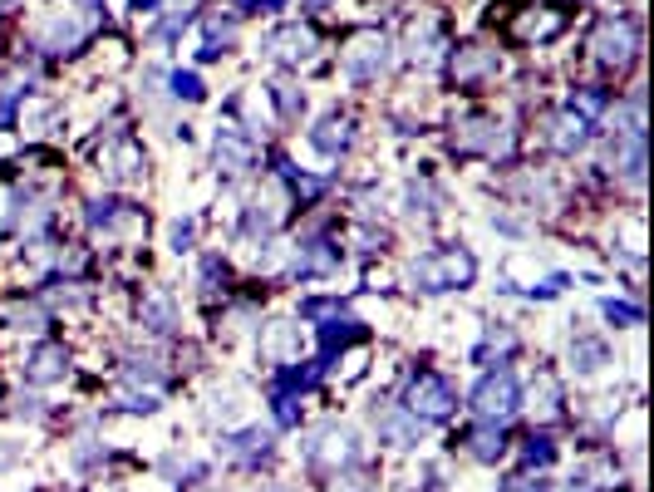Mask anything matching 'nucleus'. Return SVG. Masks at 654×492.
I'll return each mask as SVG.
<instances>
[{
	"label": "nucleus",
	"mask_w": 654,
	"mask_h": 492,
	"mask_svg": "<svg viewBox=\"0 0 654 492\" xmlns=\"http://www.w3.org/2000/svg\"><path fill=\"white\" fill-rule=\"evenodd\" d=\"M99 25H104L99 0H55L45 10V20L35 25V45L45 55H74Z\"/></svg>",
	"instance_id": "nucleus-1"
},
{
	"label": "nucleus",
	"mask_w": 654,
	"mask_h": 492,
	"mask_svg": "<svg viewBox=\"0 0 654 492\" xmlns=\"http://www.w3.org/2000/svg\"><path fill=\"white\" fill-rule=\"evenodd\" d=\"M473 276H477V261L473 251H463V246H443V251H428V256L414 261L418 291H463V286H473Z\"/></svg>",
	"instance_id": "nucleus-2"
},
{
	"label": "nucleus",
	"mask_w": 654,
	"mask_h": 492,
	"mask_svg": "<svg viewBox=\"0 0 654 492\" xmlns=\"http://www.w3.org/2000/svg\"><path fill=\"white\" fill-rule=\"evenodd\" d=\"M404 409H409L414 419H423V424H443V419L458 409V394H453V384H448L443 374H433V369H418L414 379H409Z\"/></svg>",
	"instance_id": "nucleus-3"
},
{
	"label": "nucleus",
	"mask_w": 654,
	"mask_h": 492,
	"mask_svg": "<svg viewBox=\"0 0 654 492\" xmlns=\"http://www.w3.org/2000/svg\"><path fill=\"white\" fill-rule=\"evenodd\" d=\"M635 50H640V30H635V20H625V15H605V20L595 25L591 60L600 64V69H625V64L635 60Z\"/></svg>",
	"instance_id": "nucleus-4"
},
{
	"label": "nucleus",
	"mask_w": 654,
	"mask_h": 492,
	"mask_svg": "<svg viewBox=\"0 0 654 492\" xmlns=\"http://www.w3.org/2000/svg\"><path fill=\"white\" fill-rule=\"evenodd\" d=\"M517 409H522V384H517L512 369H492V374L477 379V389H473V414L477 419L502 424V419H512Z\"/></svg>",
	"instance_id": "nucleus-5"
},
{
	"label": "nucleus",
	"mask_w": 654,
	"mask_h": 492,
	"mask_svg": "<svg viewBox=\"0 0 654 492\" xmlns=\"http://www.w3.org/2000/svg\"><path fill=\"white\" fill-rule=\"evenodd\" d=\"M458 153H482V158H507L512 153V128L502 119H463L453 128Z\"/></svg>",
	"instance_id": "nucleus-6"
},
{
	"label": "nucleus",
	"mask_w": 654,
	"mask_h": 492,
	"mask_svg": "<svg viewBox=\"0 0 654 492\" xmlns=\"http://www.w3.org/2000/svg\"><path fill=\"white\" fill-rule=\"evenodd\" d=\"M389 69V40L379 35V30H359L355 40H350V50H345V74L355 79V84H369V79H379Z\"/></svg>",
	"instance_id": "nucleus-7"
},
{
	"label": "nucleus",
	"mask_w": 654,
	"mask_h": 492,
	"mask_svg": "<svg viewBox=\"0 0 654 492\" xmlns=\"http://www.w3.org/2000/svg\"><path fill=\"white\" fill-rule=\"evenodd\" d=\"M266 55L271 60H281V64H310L315 55H320V35L310 30V25H281V30H271L266 35Z\"/></svg>",
	"instance_id": "nucleus-8"
},
{
	"label": "nucleus",
	"mask_w": 654,
	"mask_h": 492,
	"mask_svg": "<svg viewBox=\"0 0 654 492\" xmlns=\"http://www.w3.org/2000/svg\"><path fill=\"white\" fill-rule=\"evenodd\" d=\"M453 79L463 84V89H482L487 79H497V69H502V55L497 50H487V45H463V50H453Z\"/></svg>",
	"instance_id": "nucleus-9"
},
{
	"label": "nucleus",
	"mask_w": 654,
	"mask_h": 492,
	"mask_svg": "<svg viewBox=\"0 0 654 492\" xmlns=\"http://www.w3.org/2000/svg\"><path fill=\"white\" fill-rule=\"evenodd\" d=\"M566 30V10H556V5H527L517 20H512V40H551V35H561Z\"/></svg>",
	"instance_id": "nucleus-10"
},
{
	"label": "nucleus",
	"mask_w": 654,
	"mask_h": 492,
	"mask_svg": "<svg viewBox=\"0 0 654 492\" xmlns=\"http://www.w3.org/2000/svg\"><path fill=\"white\" fill-rule=\"evenodd\" d=\"M305 458L315 468H335V463H350L355 458V433L350 429H325L315 433V443H305Z\"/></svg>",
	"instance_id": "nucleus-11"
},
{
	"label": "nucleus",
	"mask_w": 654,
	"mask_h": 492,
	"mask_svg": "<svg viewBox=\"0 0 654 492\" xmlns=\"http://www.w3.org/2000/svg\"><path fill=\"white\" fill-rule=\"evenodd\" d=\"M281 217H286V192L276 183H266V192H261V197L251 202V212H246V232H251V237H256V232L271 237V232L281 227Z\"/></svg>",
	"instance_id": "nucleus-12"
},
{
	"label": "nucleus",
	"mask_w": 654,
	"mask_h": 492,
	"mask_svg": "<svg viewBox=\"0 0 654 492\" xmlns=\"http://www.w3.org/2000/svg\"><path fill=\"white\" fill-rule=\"evenodd\" d=\"M546 143H551L556 153H581V148L591 143V123L566 109V114H556V119L546 123Z\"/></svg>",
	"instance_id": "nucleus-13"
},
{
	"label": "nucleus",
	"mask_w": 654,
	"mask_h": 492,
	"mask_svg": "<svg viewBox=\"0 0 654 492\" xmlns=\"http://www.w3.org/2000/svg\"><path fill=\"white\" fill-rule=\"evenodd\" d=\"M69 374V355H64V345H35L30 350V360H25V379L30 384H55V379H64Z\"/></svg>",
	"instance_id": "nucleus-14"
},
{
	"label": "nucleus",
	"mask_w": 654,
	"mask_h": 492,
	"mask_svg": "<svg viewBox=\"0 0 654 492\" xmlns=\"http://www.w3.org/2000/svg\"><path fill=\"white\" fill-rule=\"evenodd\" d=\"M340 266V251L335 242H325V237H315V242H305L296 251V276H325V271H335Z\"/></svg>",
	"instance_id": "nucleus-15"
},
{
	"label": "nucleus",
	"mask_w": 654,
	"mask_h": 492,
	"mask_svg": "<svg viewBox=\"0 0 654 492\" xmlns=\"http://www.w3.org/2000/svg\"><path fill=\"white\" fill-rule=\"evenodd\" d=\"M350 119H325L320 128H310V148L320 153V158H340L345 148H350Z\"/></svg>",
	"instance_id": "nucleus-16"
},
{
	"label": "nucleus",
	"mask_w": 654,
	"mask_h": 492,
	"mask_svg": "<svg viewBox=\"0 0 654 492\" xmlns=\"http://www.w3.org/2000/svg\"><path fill=\"white\" fill-rule=\"evenodd\" d=\"M222 453H227V458H237V463H256V458H266V453H271V429L232 433V438H222Z\"/></svg>",
	"instance_id": "nucleus-17"
},
{
	"label": "nucleus",
	"mask_w": 654,
	"mask_h": 492,
	"mask_svg": "<svg viewBox=\"0 0 654 492\" xmlns=\"http://www.w3.org/2000/svg\"><path fill=\"white\" fill-rule=\"evenodd\" d=\"M468 453H473L477 463H497V458L507 453V433H502V424L482 419V429L468 433Z\"/></svg>",
	"instance_id": "nucleus-18"
},
{
	"label": "nucleus",
	"mask_w": 654,
	"mask_h": 492,
	"mask_svg": "<svg viewBox=\"0 0 654 492\" xmlns=\"http://www.w3.org/2000/svg\"><path fill=\"white\" fill-rule=\"evenodd\" d=\"M251 163V138H241L237 128H222L217 133V168L222 173H241Z\"/></svg>",
	"instance_id": "nucleus-19"
},
{
	"label": "nucleus",
	"mask_w": 654,
	"mask_h": 492,
	"mask_svg": "<svg viewBox=\"0 0 654 492\" xmlns=\"http://www.w3.org/2000/svg\"><path fill=\"white\" fill-rule=\"evenodd\" d=\"M364 340V325L359 320H330V325H320V350H325V360H335V350H345V345H355Z\"/></svg>",
	"instance_id": "nucleus-20"
},
{
	"label": "nucleus",
	"mask_w": 654,
	"mask_h": 492,
	"mask_svg": "<svg viewBox=\"0 0 654 492\" xmlns=\"http://www.w3.org/2000/svg\"><path fill=\"white\" fill-rule=\"evenodd\" d=\"M5 325L40 335V330L50 325V315H45V306H40V301H10V306H5Z\"/></svg>",
	"instance_id": "nucleus-21"
},
{
	"label": "nucleus",
	"mask_w": 654,
	"mask_h": 492,
	"mask_svg": "<svg viewBox=\"0 0 654 492\" xmlns=\"http://www.w3.org/2000/svg\"><path fill=\"white\" fill-rule=\"evenodd\" d=\"M109 173H114V178H133V173H143V153H138L133 138H114V148H109Z\"/></svg>",
	"instance_id": "nucleus-22"
},
{
	"label": "nucleus",
	"mask_w": 654,
	"mask_h": 492,
	"mask_svg": "<svg viewBox=\"0 0 654 492\" xmlns=\"http://www.w3.org/2000/svg\"><path fill=\"white\" fill-rule=\"evenodd\" d=\"M379 433L389 438V443H399V448H409V443H418V433H423V419H404V414H384L379 419Z\"/></svg>",
	"instance_id": "nucleus-23"
},
{
	"label": "nucleus",
	"mask_w": 654,
	"mask_h": 492,
	"mask_svg": "<svg viewBox=\"0 0 654 492\" xmlns=\"http://www.w3.org/2000/svg\"><path fill=\"white\" fill-rule=\"evenodd\" d=\"M512 350H517V335H512V330H497V325H492V330L482 335V345L473 350V360H477V365H487L492 355H512Z\"/></svg>",
	"instance_id": "nucleus-24"
},
{
	"label": "nucleus",
	"mask_w": 654,
	"mask_h": 492,
	"mask_svg": "<svg viewBox=\"0 0 654 492\" xmlns=\"http://www.w3.org/2000/svg\"><path fill=\"white\" fill-rule=\"evenodd\" d=\"M605 104H610V94H605V89H576V94H571V114H581L586 123L600 119V114H605Z\"/></svg>",
	"instance_id": "nucleus-25"
},
{
	"label": "nucleus",
	"mask_w": 654,
	"mask_h": 492,
	"mask_svg": "<svg viewBox=\"0 0 654 492\" xmlns=\"http://www.w3.org/2000/svg\"><path fill=\"white\" fill-rule=\"evenodd\" d=\"M30 89V79H20V74H10V79H0V128H10L15 119V104H20V94Z\"/></svg>",
	"instance_id": "nucleus-26"
},
{
	"label": "nucleus",
	"mask_w": 654,
	"mask_h": 492,
	"mask_svg": "<svg viewBox=\"0 0 654 492\" xmlns=\"http://www.w3.org/2000/svg\"><path fill=\"white\" fill-rule=\"evenodd\" d=\"M271 99H276L281 119H300L305 114V94H300L296 84H271Z\"/></svg>",
	"instance_id": "nucleus-27"
},
{
	"label": "nucleus",
	"mask_w": 654,
	"mask_h": 492,
	"mask_svg": "<svg viewBox=\"0 0 654 492\" xmlns=\"http://www.w3.org/2000/svg\"><path fill=\"white\" fill-rule=\"evenodd\" d=\"M571 360H576L581 374H595V369L605 365V345H600V340H581V345L571 350Z\"/></svg>",
	"instance_id": "nucleus-28"
},
{
	"label": "nucleus",
	"mask_w": 654,
	"mask_h": 492,
	"mask_svg": "<svg viewBox=\"0 0 654 492\" xmlns=\"http://www.w3.org/2000/svg\"><path fill=\"white\" fill-rule=\"evenodd\" d=\"M168 84H173V94H178V99H187V104H197V99L207 94V89H202V79H197L192 69H178V74H173Z\"/></svg>",
	"instance_id": "nucleus-29"
},
{
	"label": "nucleus",
	"mask_w": 654,
	"mask_h": 492,
	"mask_svg": "<svg viewBox=\"0 0 654 492\" xmlns=\"http://www.w3.org/2000/svg\"><path fill=\"white\" fill-rule=\"evenodd\" d=\"M522 458H527L532 468H546V463L556 458V448H551V438H541V433H532V438H527V448H522Z\"/></svg>",
	"instance_id": "nucleus-30"
},
{
	"label": "nucleus",
	"mask_w": 654,
	"mask_h": 492,
	"mask_svg": "<svg viewBox=\"0 0 654 492\" xmlns=\"http://www.w3.org/2000/svg\"><path fill=\"white\" fill-rule=\"evenodd\" d=\"M271 355H276V360H291V355H296V335H291V325H281V330L271 335Z\"/></svg>",
	"instance_id": "nucleus-31"
},
{
	"label": "nucleus",
	"mask_w": 654,
	"mask_h": 492,
	"mask_svg": "<svg viewBox=\"0 0 654 492\" xmlns=\"http://www.w3.org/2000/svg\"><path fill=\"white\" fill-rule=\"evenodd\" d=\"M605 315H610V320H620V325H640V320H645L640 306H625V301H605Z\"/></svg>",
	"instance_id": "nucleus-32"
},
{
	"label": "nucleus",
	"mask_w": 654,
	"mask_h": 492,
	"mask_svg": "<svg viewBox=\"0 0 654 492\" xmlns=\"http://www.w3.org/2000/svg\"><path fill=\"white\" fill-rule=\"evenodd\" d=\"M237 5V15H256V10H281L286 0H232Z\"/></svg>",
	"instance_id": "nucleus-33"
},
{
	"label": "nucleus",
	"mask_w": 654,
	"mask_h": 492,
	"mask_svg": "<svg viewBox=\"0 0 654 492\" xmlns=\"http://www.w3.org/2000/svg\"><path fill=\"white\" fill-rule=\"evenodd\" d=\"M173 251H192V222H173Z\"/></svg>",
	"instance_id": "nucleus-34"
},
{
	"label": "nucleus",
	"mask_w": 654,
	"mask_h": 492,
	"mask_svg": "<svg viewBox=\"0 0 654 492\" xmlns=\"http://www.w3.org/2000/svg\"><path fill=\"white\" fill-rule=\"evenodd\" d=\"M502 492H551V488H546L541 478H512V483H507Z\"/></svg>",
	"instance_id": "nucleus-35"
},
{
	"label": "nucleus",
	"mask_w": 654,
	"mask_h": 492,
	"mask_svg": "<svg viewBox=\"0 0 654 492\" xmlns=\"http://www.w3.org/2000/svg\"><path fill=\"white\" fill-rule=\"evenodd\" d=\"M153 5H158V0H133V10H138V15H153Z\"/></svg>",
	"instance_id": "nucleus-36"
},
{
	"label": "nucleus",
	"mask_w": 654,
	"mask_h": 492,
	"mask_svg": "<svg viewBox=\"0 0 654 492\" xmlns=\"http://www.w3.org/2000/svg\"><path fill=\"white\" fill-rule=\"evenodd\" d=\"M566 492H600V488H595V483H571Z\"/></svg>",
	"instance_id": "nucleus-37"
},
{
	"label": "nucleus",
	"mask_w": 654,
	"mask_h": 492,
	"mask_svg": "<svg viewBox=\"0 0 654 492\" xmlns=\"http://www.w3.org/2000/svg\"><path fill=\"white\" fill-rule=\"evenodd\" d=\"M187 492H217V488H207V483H192V488H187Z\"/></svg>",
	"instance_id": "nucleus-38"
}]
</instances>
